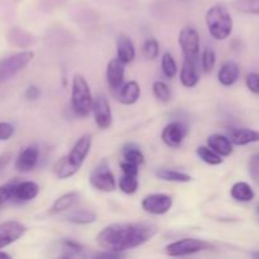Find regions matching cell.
I'll use <instances>...</instances> for the list:
<instances>
[{"instance_id":"6da1fadb","label":"cell","mask_w":259,"mask_h":259,"mask_svg":"<svg viewBox=\"0 0 259 259\" xmlns=\"http://www.w3.org/2000/svg\"><path fill=\"white\" fill-rule=\"evenodd\" d=\"M157 234V227L149 223H115L104 228L96 237L103 249L125 252L141 247Z\"/></svg>"},{"instance_id":"7a4b0ae2","label":"cell","mask_w":259,"mask_h":259,"mask_svg":"<svg viewBox=\"0 0 259 259\" xmlns=\"http://www.w3.org/2000/svg\"><path fill=\"white\" fill-rule=\"evenodd\" d=\"M91 149V136L90 134H83L76 141L72 149L67 156L62 157L60 161L56 163L55 172L56 176L60 180H66L72 177L78 172L82 163L85 162L86 157L90 153Z\"/></svg>"},{"instance_id":"3957f363","label":"cell","mask_w":259,"mask_h":259,"mask_svg":"<svg viewBox=\"0 0 259 259\" xmlns=\"http://www.w3.org/2000/svg\"><path fill=\"white\" fill-rule=\"evenodd\" d=\"M210 35L217 40H224L233 32V18L227 7L222 4L212 5L205 14Z\"/></svg>"},{"instance_id":"277c9868","label":"cell","mask_w":259,"mask_h":259,"mask_svg":"<svg viewBox=\"0 0 259 259\" xmlns=\"http://www.w3.org/2000/svg\"><path fill=\"white\" fill-rule=\"evenodd\" d=\"M93 95L90 86L82 75L76 73L72 80V93H71V105L77 116L85 118L93 109Z\"/></svg>"},{"instance_id":"5b68a950","label":"cell","mask_w":259,"mask_h":259,"mask_svg":"<svg viewBox=\"0 0 259 259\" xmlns=\"http://www.w3.org/2000/svg\"><path fill=\"white\" fill-rule=\"evenodd\" d=\"M34 53L32 51H23L8 57L0 58V83L14 77L18 72L32 62Z\"/></svg>"},{"instance_id":"8992f818","label":"cell","mask_w":259,"mask_h":259,"mask_svg":"<svg viewBox=\"0 0 259 259\" xmlns=\"http://www.w3.org/2000/svg\"><path fill=\"white\" fill-rule=\"evenodd\" d=\"M212 248L214 245L205 240L196 239V238H184L167 245L166 253L169 257H186V255H192L195 253L204 252Z\"/></svg>"},{"instance_id":"52a82bcc","label":"cell","mask_w":259,"mask_h":259,"mask_svg":"<svg viewBox=\"0 0 259 259\" xmlns=\"http://www.w3.org/2000/svg\"><path fill=\"white\" fill-rule=\"evenodd\" d=\"M90 185L94 189L103 192H113L116 189V181L113 172L110 171L108 162L105 159L100 162L95 168L91 171L89 177Z\"/></svg>"},{"instance_id":"ba28073f","label":"cell","mask_w":259,"mask_h":259,"mask_svg":"<svg viewBox=\"0 0 259 259\" xmlns=\"http://www.w3.org/2000/svg\"><path fill=\"white\" fill-rule=\"evenodd\" d=\"M179 43L185 58L197 62L200 55L199 33L192 27H184L180 32Z\"/></svg>"},{"instance_id":"9c48e42d","label":"cell","mask_w":259,"mask_h":259,"mask_svg":"<svg viewBox=\"0 0 259 259\" xmlns=\"http://www.w3.org/2000/svg\"><path fill=\"white\" fill-rule=\"evenodd\" d=\"M174 199L167 194H151L142 200V207L152 215H163L171 210Z\"/></svg>"},{"instance_id":"30bf717a","label":"cell","mask_w":259,"mask_h":259,"mask_svg":"<svg viewBox=\"0 0 259 259\" xmlns=\"http://www.w3.org/2000/svg\"><path fill=\"white\" fill-rule=\"evenodd\" d=\"M27 233L24 224L17 220L0 223V249L17 242Z\"/></svg>"},{"instance_id":"8fae6325","label":"cell","mask_w":259,"mask_h":259,"mask_svg":"<svg viewBox=\"0 0 259 259\" xmlns=\"http://www.w3.org/2000/svg\"><path fill=\"white\" fill-rule=\"evenodd\" d=\"M93 113L95 118L96 125L100 129H108L113 123V113H111L110 104L105 96L100 95L93 101Z\"/></svg>"},{"instance_id":"7c38bea8","label":"cell","mask_w":259,"mask_h":259,"mask_svg":"<svg viewBox=\"0 0 259 259\" xmlns=\"http://www.w3.org/2000/svg\"><path fill=\"white\" fill-rule=\"evenodd\" d=\"M187 134V128L181 121H172L163 128L161 138L166 146L179 148Z\"/></svg>"},{"instance_id":"4fadbf2b","label":"cell","mask_w":259,"mask_h":259,"mask_svg":"<svg viewBox=\"0 0 259 259\" xmlns=\"http://www.w3.org/2000/svg\"><path fill=\"white\" fill-rule=\"evenodd\" d=\"M39 158V149L35 146H29L23 149L15 159V169L19 172H29L37 166Z\"/></svg>"},{"instance_id":"5bb4252c","label":"cell","mask_w":259,"mask_h":259,"mask_svg":"<svg viewBox=\"0 0 259 259\" xmlns=\"http://www.w3.org/2000/svg\"><path fill=\"white\" fill-rule=\"evenodd\" d=\"M121 61L118 58H114L108 63L106 67V81H108L109 88L113 91H118L124 82V73H125V67Z\"/></svg>"},{"instance_id":"9a60e30c","label":"cell","mask_w":259,"mask_h":259,"mask_svg":"<svg viewBox=\"0 0 259 259\" xmlns=\"http://www.w3.org/2000/svg\"><path fill=\"white\" fill-rule=\"evenodd\" d=\"M39 192V186L34 181H18L15 182L13 191L12 201L28 202L32 201Z\"/></svg>"},{"instance_id":"2e32d148","label":"cell","mask_w":259,"mask_h":259,"mask_svg":"<svg viewBox=\"0 0 259 259\" xmlns=\"http://www.w3.org/2000/svg\"><path fill=\"white\" fill-rule=\"evenodd\" d=\"M116 58L121 61L124 65L133 62L136 58V47L129 35H119L118 42H116Z\"/></svg>"},{"instance_id":"e0dca14e","label":"cell","mask_w":259,"mask_h":259,"mask_svg":"<svg viewBox=\"0 0 259 259\" xmlns=\"http://www.w3.org/2000/svg\"><path fill=\"white\" fill-rule=\"evenodd\" d=\"M139 98H141V86L137 81H129L124 83L116 93V99L124 105H133L139 100Z\"/></svg>"},{"instance_id":"ac0fdd59","label":"cell","mask_w":259,"mask_h":259,"mask_svg":"<svg viewBox=\"0 0 259 259\" xmlns=\"http://www.w3.org/2000/svg\"><path fill=\"white\" fill-rule=\"evenodd\" d=\"M196 65L197 62H195V61L187 60V58L184 60L181 72H180V80H181L182 85L186 86V88H194L199 82L200 76Z\"/></svg>"},{"instance_id":"d6986e66","label":"cell","mask_w":259,"mask_h":259,"mask_svg":"<svg viewBox=\"0 0 259 259\" xmlns=\"http://www.w3.org/2000/svg\"><path fill=\"white\" fill-rule=\"evenodd\" d=\"M240 75V68L233 61H228V62L223 63L220 67L219 73H218V80L223 86H232L238 81Z\"/></svg>"},{"instance_id":"ffe728a7","label":"cell","mask_w":259,"mask_h":259,"mask_svg":"<svg viewBox=\"0 0 259 259\" xmlns=\"http://www.w3.org/2000/svg\"><path fill=\"white\" fill-rule=\"evenodd\" d=\"M207 147L217 152L219 156L228 157L233 153V143L228 137L223 136V134H211L207 138Z\"/></svg>"},{"instance_id":"44dd1931","label":"cell","mask_w":259,"mask_h":259,"mask_svg":"<svg viewBox=\"0 0 259 259\" xmlns=\"http://www.w3.org/2000/svg\"><path fill=\"white\" fill-rule=\"evenodd\" d=\"M230 142L235 146H247L259 142V131L249 128H239L230 132Z\"/></svg>"},{"instance_id":"7402d4cb","label":"cell","mask_w":259,"mask_h":259,"mask_svg":"<svg viewBox=\"0 0 259 259\" xmlns=\"http://www.w3.org/2000/svg\"><path fill=\"white\" fill-rule=\"evenodd\" d=\"M230 195L234 200L240 202H249L255 197V192L253 191L252 186L247 182H235L230 189Z\"/></svg>"},{"instance_id":"603a6c76","label":"cell","mask_w":259,"mask_h":259,"mask_svg":"<svg viewBox=\"0 0 259 259\" xmlns=\"http://www.w3.org/2000/svg\"><path fill=\"white\" fill-rule=\"evenodd\" d=\"M78 197H80V194L76 191L67 192V194L62 195V196H60L58 199H56L52 207H51L50 212L51 214H60V212H63L66 211V210L71 209V207L77 202Z\"/></svg>"},{"instance_id":"cb8c5ba5","label":"cell","mask_w":259,"mask_h":259,"mask_svg":"<svg viewBox=\"0 0 259 259\" xmlns=\"http://www.w3.org/2000/svg\"><path fill=\"white\" fill-rule=\"evenodd\" d=\"M66 219L75 225H88L96 222V214L89 209H78L67 214Z\"/></svg>"},{"instance_id":"d4e9b609","label":"cell","mask_w":259,"mask_h":259,"mask_svg":"<svg viewBox=\"0 0 259 259\" xmlns=\"http://www.w3.org/2000/svg\"><path fill=\"white\" fill-rule=\"evenodd\" d=\"M156 176L159 180L169 182H180V184H186V182L191 181V176L185 172L176 171V169H168V168H161L156 172Z\"/></svg>"},{"instance_id":"484cf974","label":"cell","mask_w":259,"mask_h":259,"mask_svg":"<svg viewBox=\"0 0 259 259\" xmlns=\"http://www.w3.org/2000/svg\"><path fill=\"white\" fill-rule=\"evenodd\" d=\"M123 158L129 163L141 166L144 163V154L137 144L128 143L123 147Z\"/></svg>"},{"instance_id":"4316f807","label":"cell","mask_w":259,"mask_h":259,"mask_svg":"<svg viewBox=\"0 0 259 259\" xmlns=\"http://www.w3.org/2000/svg\"><path fill=\"white\" fill-rule=\"evenodd\" d=\"M9 39L10 45L18 46V47H27L30 43H33V37L29 33L24 32V30L19 29V28H13L9 32Z\"/></svg>"},{"instance_id":"83f0119b","label":"cell","mask_w":259,"mask_h":259,"mask_svg":"<svg viewBox=\"0 0 259 259\" xmlns=\"http://www.w3.org/2000/svg\"><path fill=\"white\" fill-rule=\"evenodd\" d=\"M196 153L201 161H204L205 163L210 164V166H218V164L223 163V157L219 156L217 152L212 151L210 147H205V146L197 147Z\"/></svg>"},{"instance_id":"f1b7e54d","label":"cell","mask_w":259,"mask_h":259,"mask_svg":"<svg viewBox=\"0 0 259 259\" xmlns=\"http://www.w3.org/2000/svg\"><path fill=\"white\" fill-rule=\"evenodd\" d=\"M138 187H139L138 176L123 174V176L119 179V189H120L124 194L126 195L136 194Z\"/></svg>"},{"instance_id":"f546056e","label":"cell","mask_w":259,"mask_h":259,"mask_svg":"<svg viewBox=\"0 0 259 259\" xmlns=\"http://www.w3.org/2000/svg\"><path fill=\"white\" fill-rule=\"evenodd\" d=\"M233 8L243 14L259 15V0H235Z\"/></svg>"},{"instance_id":"4dcf8cb0","label":"cell","mask_w":259,"mask_h":259,"mask_svg":"<svg viewBox=\"0 0 259 259\" xmlns=\"http://www.w3.org/2000/svg\"><path fill=\"white\" fill-rule=\"evenodd\" d=\"M161 66H162V72L163 75L166 76L167 78H174L175 76L177 75V63L175 61L174 56L171 55L169 52H166L162 57L161 61Z\"/></svg>"},{"instance_id":"1f68e13d","label":"cell","mask_w":259,"mask_h":259,"mask_svg":"<svg viewBox=\"0 0 259 259\" xmlns=\"http://www.w3.org/2000/svg\"><path fill=\"white\" fill-rule=\"evenodd\" d=\"M143 56L147 60H154L159 55V43L156 38L149 37L144 40L143 48H142Z\"/></svg>"},{"instance_id":"d6a6232c","label":"cell","mask_w":259,"mask_h":259,"mask_svg":"<svg viewBox=\"0 0 259 259\" xmlns=\"http://www.w3.org/2000/svg\"><path fill=\"white\" fill-rule=\"evenodd\" d=\"M153 94L159 101L162 103H167L171 99V90H169L168 85L163 81H154L153 82Z\"/></svg>"},{"instance_id":"836d02e7","label":"cell","mask_w":259,"mask_h":259,"mask_svg":"<svg viewBox=\"0 0 259 259\" xmlns=\"http://www.w3.org/2000/svg\"><path fill=\"white\" fill-rule=\"evenodd\" d=\"M215 63H217V55H215L214 50L210 47H206L201 56L202 70H204L205 72H211L215 67Z\"/></svg>"},{"instance_id":"e575fe53","label":"cell","mask_w":259,"mask_h":259,"mask_svg":"<svg viewBox=\"0 0 259 259\" xmlns=\"http://www.w3.org/2000/svg\"><path fill=\"white\" fill-rule=\"evenodd\" d=\"M62 247L63 249L67 250V254H65L63 257H72V255H77L83 250V245L80 244V243L76 242V240L73 239L62 240Z\"/></svg>"},{"instance_id":"d590c367","label":"cell","mask_w":259,"mask_h":259,"mask_svg":"<svg viewBox=\"0 0 259 259\" xmlns=\"http://www.w3.org/2000/svg\"><path fill=\"white\" fill-rule=\"evenodd\" d=\"M15 182L17 181L9 182V184H5L3 186H0V206L7 204L8 201H12Z\"/></svg>"},{"instance_id":"8d00e7d4","label":"cell","mask_w":259,"mask_h":259,"mask_svg":"<svg viewBox=\"0 0 259 259\" xmlns=\"http://www.w3.org/2000/svg\"><path fill=\"white\" fill-rule=\"evenodd\" d=\"M248 169H249L250 179L259 185V152L254 153L249 159L248 163Z\"/></svg>"},{"instance_id":"74e56055","label":"cell","mask_w":259,"mask_h":259,"mask_svg":"<svg viewBox=\"0 0 259 259\" xmlns=\"http://www.w3.org/2000/svg\"><path fill=\"white\" fill-rule=\"evenodd\" d=\"M245 85H247L248 90L252 91L253 94L259 95V73L250 72L248 73L245 77Z\"/></svg>"},{"instance_id":"f35d334b","label":"cell","mask_w":259,"mask_h":259,"mask_svg":"<svg viewBox=\"0 0 259 259\" xmlns=\"http://www.w3.org/2000/svg\"><path fill=\"white\" fill-rule=\"evenodd\" d=\"M15 129L14 126L7 121H0V141H8L13 137Z\"/></svg>"},{"instance_id":"ab89813d","label":"cell","mask_w":259,"mask_h":259,"mask_svg":"<svg viewBox=\"0 0 259 259\" xmlns=\"http://www.w3.org/2000/svg\"><path fill=\"white\" fill-rule=\"evenodd\" d=\"M120 168L123 171V174L126 175H134V176H138L139 174V166L133 163H129V162L123 161L120 163Z\"/></svg>"},{"instance_id":"60d3db41","label":"cell","mask_w":259,"mask_h":259,"mask_svg":"<svg viewBox=\"0 0 259 259\" xmlns=\"http://www.w3.org/2000/svg\"><path fill=\"white\" fill-rule=\"evenodd\" d=\"M39 96H40V90L37 88V86L34 85L28 86L27 90H25V98H27V100L34 101L37 100V99H39Z\"/></svg>"},{"instance_id":"b9f144b4","label":"cell","mask_w":259,"mask_h":259,"mask_svg":"<svg viewBox=\"0 0 259 259\" xmlns=\"http://www.w3.org/2000/svg\"><path fill=\"white\" fill-rule=\"evenodd\" d=\"M13 158V153L12 152H4V153L0 154V172L10 163Z\"/></svg>"},{"instance_id":"7bdbcfd3","label":"cell","mask_w":259,"mask_h":259,"mask_svg":"<svg viewBox=\"0 0 259 259\" xmlns=\"http://www.w3.org/2000/svg\"><path fill=\"white\" fill-rule=\"evenodd\" d=\"M0 258H4V259H9L10 255L5 252H0Z\"/></svg>"},{"instance_id":"ee69618b","label":"cell","mask_w":259,"mask_h":259,"mask_svg":"<svg viewBox=\"0 0 259 259\" xmlns=\"http://www.w3.org/2000/svg\"><path fill=\"white\" fill-rule=\"evenodd\" d=\"M252 257L259 258V250H258V252H253V253H252Z\"/></svg>"},{"instance_id":"f6af8a7d","label":"cell","mask_w":259,"mask_h":259,"mask_svg":"<svg viewBox=\"0 0 259 259\" xmlns=\"http://www.w3.org/2000/svg\"><path fill=\"white\" fill-rule=\"evenodd\" d=\"M257 214H258V217H259V206L257 207Z\"/></svg>"}]
</instances>
